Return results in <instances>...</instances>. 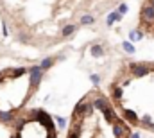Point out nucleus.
<instances>
[{"label": "nucleus", "mask_w": 154, "mask_h": 138, "mask_svg": "<svg viewBox=\"0 0 154 138\" xmlns=\"http://www.w3.org/2000/svg\"><path fill=\"white\" fill-rule=\"evenodd\" d=\"M93 106H95V108H99V109L104 113V117H106V120H108V122H111V124H118V122H120V120L116 118V115L113 113L111 106L106 102L104 99H97V101L93 102Z\"/></svg>", "instance_id": "nucleus-1"}, {"label": "nucleus", "mask_w": 154, "mask_h": 138, "mask_svg": "<svg viewBox=\"0 0 154 138\" xmlns=\"http://www.w3.org/2000/svg\"><path fill=\"white\" fill-rule=\"evenodd\" d=\"M41 79H43V70L39 65H34L32 68H31V83L34 84V86H38L39 83H41Z\"/></svg>", "instance_id": "nucleus-2"}, {"label": "nucleus", "mask_w": 154, "mask_h": 138, "mask_svg": "<svg viewBox=\"0 0 154 138\" xmlns=\"http://www.w3.org/2000/svg\"><path fill=\"white\" fill-rule=\"evenodd\" d=\"M131 70H133L134 77H143V75H147V74L151 72V67H147V65H138V63H131Z\"/></svg>", "instance_id": "nucleus-3"}, {"label": "nucleus", "mask_w": 154, "mask_h": 138, "mask_svg": "<svg viewBox=\"0 0 154 138\" xmlns=\"http://www.w3.org/2000/svg\"><path fill=\"white\" fill-rule=\"evenodd\" d=\"M124 117H125V120H127L129 124H133V126L140 124V118H138V115H136L134 111H131V109H124Z\"/></svg>", "instance_id": "nucleus-4"}, {"label": "nucleus", "mask_w": 154, "mask_h": 138, "mask_svg": "<svg viewBox=\"0 0 154 138\" xmlns=\"http://www.w3.org/2000/svg\"><path fill=\"white\" fill-rule=\"evenodd\" d=\"M90 54L93 56V58H102L104 56V49H102V45H91V49H90Z\"/></svg>", "instance_id": "nucleus-5"}, {"label": "nucleus", "mask_w": 154, "mask_h": 138, "mask_svg": "<svg viewBox=\"0 0 154 138\" xmlns=\"http://www.w3.org/2000/svg\"><path fill=\"white\" fill-rule=\"evenodd\" d=\"M142 16H143L145 20H154V7H152V4H149V5H145V7H143Z\"/></svg>", "instance_id": "nucleus-6"}, {"label": "nucleus", "mask_w": 154, "mask_h": 138, "mask_svg": "<svg viewBox=\"0 0 154 138\" xmlns=\"http://www.w3.org/2000/svg\"><path fill=\"white\" fill-rule=\"evenodd\" d=\"M120 20H122V14H120L118 11H113V13H111V14L108 16V20H106V24H108V25L111 27V25H113L115 22H120Z\"/></svg>", "instance_id": "nucleus-7"}, {"label": "nucleus", "mask_w": 154, "mask_h": 138, "mask_svg": "<svg viewBox=\"0 0 154 138\" xmlns=\"http://www.w3.org/2000/svg\"><path fill=\"white\" fill-rule=\"evenodd\" d=\"M143 38V33H140V31H131L129 33V41L131 43H136V41H140Z\"/></svg>", "instance_id": "nucleus-8"}, {"label": "nucleus", "mask_w": 154, "mask_h": 138, "mask_svg": "<svg viewBox=\"0 0 154 138\" xmlns=\"http://www.w3.org/2000/svg\"><path fill=\"white\" fill-rule=\"evenodd\" d=\"M124 133H125V129H124L120 124H113V135H115L116 138H124V136H122Z\"/></svg>", "instance_id": "nucleus-9"}, {"label": "nucleus", "mask_w": 154, "mask_h": 138, "mask_svg": "<svg viewBox=\"0 0 154 138\" xmlns=\"http://www.w3.org/2000/svg\"><path fill=\"white\" fill-rule=\"evenodd\" d=\"M122 49H124L127 54H134V52H136V49H134V45H133L131 41H124V43H122Z\"/></svg>", "instance_id": "nucleus-10"}, {"label": "nucleus", "mask_w": 154, "mask_h": 138, "mask_svg": "<svg viewBox=\"0 0 154 138\" xmlns=\"http://www.w3.org/2000/svg\"><path fill=\"white\" fill-rule=\"evenodd\" d=\"M52 65H54V59H52V58H45V59L41 61V65H39V67H41V70L45 72V70H48V68H50Z\"/></svg>", "instance_id": "nucleus-11"}, {"label": "nucleus", "mask_w": 154, "mask_h": 138, "mask_svg": "<svg viewBox=\"0 0 154 138\" xmlns=\"http://www.w3.org/2000/svg\"><path fill=\"white\" fill-rule=\"evenodd\" d=\"M74 31H75V25H66V27H63L61 34L65 36V38H68V36H72V34H74Z\"/></svg>", "instance_id": "nucleus-12"}, {"label": "nucleus", "mask_w": 154, "mask_h": 138, "mask_svg": "<svg viewBox=\"0 0 154 138\" xmlns=\"http://www.w3.org/2000/svg\"><path fill=\"white\" fill-rule=\"evenodd\" d=\"M93 22H95V18H93L91 14H84V16L81 18V24H82V25H91Z\"/></svg>", "instance_id": "nucleus-13"}, {"label": "nucleus", "mask_w": 154, "mask_h": 138, "mask_svg": "<svg viewBox=\"0 0 154 138\" xmlns=\"http://www.w3.org/2000/svg\"><path fill=\"white\" fill-rule=\"evenodd\" d=\"M13 120V113L11 111H7V113H0V122H11Z\"/></svg>", "instance_id": "nucleus-14"}, {"label": "nucleus", "mask_w": 154, "mask_h": 138, "mask_svg": "<svg viewBox=\"0 0 154 138\" xmlns=\"http://www.w3.org/2000/svg\"><path fill=\"white\" fill-rule=\"evenodd\" d=\"M68 138H79V127L74 126L72 129H70V133H68Z\"/></svg>", "instance_id": "nucleus-15"}, {"label": "nucleus", "mask_w": 154, "mask_h": 138, "mask_svg": "<svg viewBox=\"0 0 154 138\" xmlns=\"http://www.w3.org/2000/svg\"><path fill=\"white\" fill-rule=\"evenodd\" d=\"M113 99L115 101H120L122 99V88H115L113 90Z\"/></svg>", "instance_id": "nucleus-16"}, {"label": "nucleus", "mask_w": 154, "mask_h": 138, "mask_svg": "<svg viewBox=\"0 0 154 138\" xmlns=\"http://www.w3.org/2000/svg\"><path fill=\"white\" fill-rule=\"evenodd\" d=\"M127 9H129V7H127V4H120V7H118V13L124 16V14L127 13Z\"/></svg>", "instance_id": "nucleus-17"}, {"label": "nucleus", "mask_w": 154, "mask_h": 138, "mask_svg": "<svg viewBox=\"0 0 154 138\" xmlns=\"http://www.w3.org/2000/svg\"><path fill=\"white\" fill-rule=\"evenodd\" d=\"M91 83L97 86V84L100 83V75H99V74H91Z\"/></svg>", "instance_id": "nucleus-18"}, {"label": "nucleus", "mask_w": 154, "mask_h": 138, "mask_svg": "<svg viewBox=\"0 0 154 138\" xmlns=\"http://www.w3.org/2000/svg\"><path fill=\"white\" fill-rule=\"evenodd\" d=\"M56 120H57V124H59L61 127H65V126H66V120H65V118H61V117H56Z\"/></svg>", "instance_id": "nucleus-19"}, {"label": "nucleus", "mask_w": 154, "mask_h": 138, "mask_svg": "<svg viewBox=\"0 0 154 138\" xmlns=\"http://www.w3.org/2000/svg\"><path fill=\"white\" fill-rule=\"evenodd\" d=\"M2 34H4V36L9 34V31H7V25H5V22H4V25H2Z\"/></svg>", "instance_id": "nucleus-20"}, {"label": "nucleus", "mask_w": 154, "mask_h": 138, "mask_svg": "<svg viewBox=\"0 0 154 138\" xmlns=\"http://www.w3.org/2000/svg\"><path fill=\"white\" fill-rule=\"evenodd\" d=\"M131 138H140V133H133V135H131Z\"/></svg>", "instance_id": "nucleus-21"}, {"label": "nucleus", "mask_w": 154, "mask_h": 138, "mask_svg": "<svg viewBox=\"0 0 154 138\" xmlns=\"http://www.w3.org/2000/svg\"><path fill=\"white\" fill-rule=\"evenodd\" d=\"M151 4H152V7H154V0H152V2H151Z\"/></svg>", "instance_id": "nucleus-22"}]
</instances>
